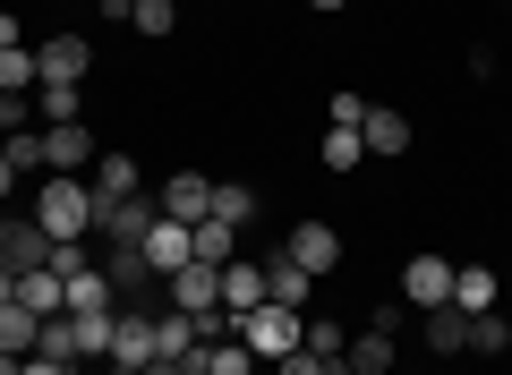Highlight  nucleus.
Here are the masks:
<instances>
[{"instance_id":"44","label":"nucleus","mask_w":512,"mask_h":375,"mask_svg":"<svg viewBox=\"0 0 512 375\" xmlns=\"http://www.w3.org/2000/svg\"><path fill=\"white\" fill-rule=\"evenodd\" d=\"M0 231H9V214H0Z\"/></svg>"},{"instance_id":"17","label":"nucleus","mask_w":512,"mask_h":375,"mask_svg":"<svg viewBox=\"0 0 512 375\" xmlns=\"http://www.w3.org/2000/svg\"><path fill=\"white\" fill-rule=\"evenodd\" d=\"M256 265H265V299L274 307H308V290H316L308 265H291V256H256Z\"/></svg>"},{"instance_id":"23","label":"nucleus","mask_w":512,"mask_h":375,"mask_svg":"<svg viewBox=\"0 0 512 375\" xmlns=\"http://www.w3.org/2000/svg\"><path fill=\"white\" fill-rule=\"evenodd\" d=\"M197 375H265V358L231 333V341H205V350H197Z\"/></svg>"},{"instance_id":"18","label":"nucleus","mask_w":512,"mask_h":375,"mask_svg":"<svg viewBox=\"0 0 512 375\" xmlns=\"http://www.w3.org/2000/svg\"><path fill=\"white\" fill-rule=\"evenodd\" d=\"M222 307H231V316L265 307V265H256V256H231V265H222Z\"/></svg>"},{"instance_id":"15","label":"nucleus","mask_w":512,"mask_h":375,"mask_svg":"<svg viewBox=\"0 0 512 375\" xmlns=\"http://www.w3.org/2000/svg\"><path fill=\"white\" fill-rule=\"evenodd\" d=\"M86 188L94 197H146V171H137V154H94Z\"/></svg>"},{"instance_id":"40","label":"nucleus","mask_w":512,"mask_h":375,"mask_svg":"<svg viewBox=\"0 0 512 375\" xmlns=\"http://www.w3.org/2000/svg\"><path fill=\"white\" fill-rule=\"evenodd\" d=\"M18 43H26V26L9 18V9H0V52H18Z\"/></svg>"},{"instance_id":"11","label":"nucleus","mask_w":512,"mask_h":375,"mask_svg":"<svg viewBox=\"0 0 512 375\" xmlns=\"http://www.w3.org/2000/svg\"><path fill=\"white\" fill-rule=\"evenodd\" d=\"M35 69H43V77H69V86H86L94 43H86V35H52V43H35Z\"/></svg>"},{"instance_id":"4","label":"nucleus","mask_w":512,"mask_h":375,"mask_svg":"<svg viewBox=\"0 0 512 375\" xmlns=\"http://www.w3.org/2000/svg\"><path fill=\"white\" fill-rule=\"evenodd\" d=\"M94 231H103L111 248H137V239L154 231V197H94Z\"/></svg>"},{"instance_id":"32","label":"nucleus","mask_w":512,"mask_h":375,"mask_svg":"<svg viewBox=\"0 0 512 375\" xmlns=\"http://www.w3.org/2000/svg\"><path fill=\"white\" fill-rule=\"evenodd\" d=\"M504 350H512V316H504V307L470 316V358H504Z\"/></svg>"},{"instance_id":"21","label":"nucleus","mask_w":512,"mask_h":375,"mask_svg":"<svg viewBox=\"0 0 512 375\" xmlns=\"http://www.w3.org/2000/svg\"><path fill=\"white\" fill-rule=\"evenodd\" d=\"M239 239H248V231H231V222H214V214H205L197 231H188V265H231V256H239Z\"/></svg>"},{"instance_id":"33","label":"nucleus","mask_w":512,"mask_h":375,"mask_svg":"<svg viewBox=\"0 0 512 375\" xmlns=\"http://www.w3.org/2000/svg\"><path fill=\"white\" fill-rule=\"evenodd\" d=\"M43 69H35V43H18V52H0V94H35Z\"/></svg>"},{"instance_id":"37","label":"nucleus","mask_w":512,"mask_h":375,"mask_svg":"<svg viewBox=\"0 0 512 375\" xmlns=\"http://www.w3.org/2000/svg\"><path fill=\"white\" fill-rule=\"evenodd\" d=\"M274 375H325V367H316L308 350H291V358H274Z\"/></svg>"},{"instance_id":"10","label":"nucleus","mask_w":512,"mask_h":375,"mask_svg":"<svg viewBox=\"0 0 512 375\" xmlns=\"http://www.w3.org/2000/svg\"><path fill=\"white\" fill-rule=\"evenodd\" d=\"M359 145H367L376 162H402V154H410V120H402L393 103H367V120H359Z\"/></svg>"},{"instance_id":"28","label":"nucleus","mask_w":512,"mask_h":375,"mask_svg":"<svg viewBox=\"0 0 512 375\" xmlns=\"http://www.w3.org/2000/svg\"><path fill=\"white\" fill-rule=\"evenodd\" d=\"M128 26H137L146 43H171L180 35V0H128Z\"/></svg>"},{"instance_id":"19","label":"nucleus","mask_w":512,"mask_h":375,"mask_svg":"<svg viewBox=\"0 0 512 375\" xmlns=\"http://www.w3.org/2000/svg\"><path fill=\"white\" fill-rule=\"evenodd\" d=\"M137 248H146V265H154V273L171 282V273L188 265V222H163V214H154V231L137 239Z\"/></svg>"},{"instance_id":"25","label":"nucleus","mask_w":512,"mask_h":375,"mask_svg":"<svg viewBox=\"0 0 512 375\" xmlns=\"http://www.w3.org/2000/svg\"><path fill=\"white\" fill-rule=\"evenodd\" d=\"M197 316H180V307H171V316H154V358H188V367H197Z\"/></svg>"},{"instance_id":"16","label":"nucleus","mask_w":512,"mask_h":375,"mask_svg":"<svg viewBox=\"0 0 512 375\" xmlns=\"http://www.w3.org/2000/svg\"><path fill=\"white\" fill-rule=\"evenodd\" d=\"M111 367H154V316L128 307V316L111 324Z\"/></svg>"},{"instance_id":"43","label":"nucleus","mask_w":512,"mask_h":375,"mask_svg":"<svg viewBox=\"0 0 512 375\" xmlns=\"http://www.w3.org/2000/svg\"><path fill=\"white\" fill-rule=\"evenodd\" d=\"M103 375H146V367H103Z\"/></svg>"},{"instance_id":"22","label":"nucleus","mask_w":512,"mask_h":375,"mask_svg":"<svg viewBox=\"0 0 512 375\" xmlns=\"http://www.w3.org/2000/svg\"><path fill=\"white\" fill-rule=\"evenodd\" d=\"M111 307H120V290H111V273H103V265L69 273V316H111Z\"/></svg>"},{"instance_id":"2","label":"nucleus","mask_w":512,"mask_h":375,"mask_svg":"<svg viewBox=\"0 0 512 375\" xmlns=\"http://www.w3.org/2000/svg\"><path fill=\"white\" fill-rule=\"evenodd\" d=\"M231 324H239V341H248V350L274 367V358L299 350V333H308V307H274V299H265V307H248V316H231Z\"/></svg>"},{"instance_id":"24","label":"nucleus","mask_w":512,"mask_h":375,"mask_svg":"<svg viewBox=\"0 0 512 375\" xmlns=\"http://www.w3.org/2000/svg\"><path fill=\"white\" fill-rule=\"evenodd\" d=\"M35 333H43V316L18 299V290H9V299H0V350H9V358H26V350H35Z\"/></svg>"},{"instance_id":"3","label":"nucleus","mask_w":512,"mask_h":375,"mask_svg":"<svg viewBox=\"0 0 512 375\" xmlns=\"http://www.w3.org/2000/svg\"><path fill=\"white\" fill-rule=\"evenodd\" d=\"M154 214H163V222H188V231H197V222L214 214V179H205V171H171L163 188H154Z\"/></svg>"},{"instance_id":"42","label":"nucleus","mask_w":512,"mask_h":375,"mask_svg":"<svg viewBox=\"0 0 512 375\" xmlns=\"http://www.w3.org/2000/svg\"><path fill=\"white\" fill-rule=\"evenodd\" d=\"M0 375H18V358H9V350H0Z\"/></svg>"},{"instance_id":"26","label":"nucleus","mask_w":512,"mask_h":375,"mask_svg":"<svg viewBox=\"0 0 512 375\" xmlns=\"http://www.w3.org/2000/svg\"><path fill=\"white\" fill-rule=\"evenodd\" d=\"M18 299L35 307V316H69V282H60L52 265H35V273H18Z\"/></svg>"},{"instance_id":"27","label":"nucleus","mask_w":512,"mask_h":375,"mask_svg":"<svg viewBox=\"0 0 512 375\" xmlns=\"http://www.w3.org/2000/svg\"><path fill=\"white\" fill-rule=\"evenodd\" d=\"M299 350H308L316 358V367H342V350H350V333H342V324H333V316H308V333H299Z\"/></svg>"},{"instance_id":"14","label":"nucleus","mask_w":512,"mask_h":375,"mask_svg":"<svg viewBox=\"0 0 512 375\" xmlns=\"http://www.w3.org/2000/svg\"><path fill=\"white\" fill-rule=\"evenodd\" d=\"M393 341H402V333H384V324L350 333V350H342V375H393Z\"/></svg>"},{"instance_id":"41","label":"nucleus","mask_w":512,"mask_h":375,"mask_svg":"<svg viewBox=\"0 0 512 375\" xmlns=\"http://www.w3.org/2000/svg\"><path fill=\"white\" fill-rule=\"evenodd\" d=\"M308 9H316V18H333V9H350V0H308Z\"/></svg>"},{"instance_id":"12","label":"nucleus","mask_w":512,"mask_h":375,"mask_svg":"<svg viewBox=\"0 0 512 375\" xmlns=\"http://www.w3.org/2000/svg\"><path fill=\"white\" fill-rule=\"evenodd\" d=\"M419 341H427V358H461V350H470V316H461V307H427Z\"/></svg>"},{"instance_id":"38","label":"nucleus","mask_w":512,"mask_h":375,"mask_svg":"<svg viewBox=\"0 0 512 375\" xmlns=\"http://www.w3.org/2000/svg\"><path fill=\"white\" fill-rule=\"evenodd\" d=\"M18 375H69V367H60V358H43V350H26V358H18Z\"/></svg>"},{"instance_id":"9","label":"nucleus","mask_w":512,"mask_h":375,"mask_svg":"<svg viewBox=\"0 0 512 375\" xmlns=\"http://www.w3.org/2000/svg\"><path fill=\"white\" fill-rule=\"evenodd\" d=\"M52 248H60V239L43 231L35 214H18L9 231H0V265H9V273H35V265H52Z\"/></svg>"},{"instance_id":"46","label":"nucleus","mask_w":512,"mask_h":375,"mask_svg":"<svg viewBox=\"0 0 512 375\" xmlns=\"http://www.w3.org/2000/svg\"><path fill=\"white\" fill-rule=\"evenodd\" d=\"M333 375H342V367H333Z\"/></svg>"},{"instance_id":"7","label":"nucleus","mask_w":512,"mask_h":375,"mask_svg":"<svg viewBox=\"0 0 512 375\" xmlns=\"http://www.w3.org/2000/svg\"><path fill=\"white\" fill-rule=\"evenodd\" d=\"M402 299L419 307V316L427 307H453V256H410L402 265Z\"/></svg>"},{"instance_id":"34","label":"nucleus","mask_w":512,"mask_h":375,"mask_svg":"<svg viewBox=\"0 0 512 375\" xmlns=\"http://www.w3.org/2000/svg\"><path fill=\"white\" fill-rule=\"evenodd\" d=\"M367 162V145H359V128H325V171L342 179V171H359Z\"/></svg>"},{"instance_id":"30","label":"nucleus","mask_w":512,"mask_h":375,"mask_svg":"<svg viewBox=\"0 0 512 375\" xmlns=\"http://www.w3.org/2000/svg\"><path fill=\"white\" fill-rule=\"evenodd\" d=\"M214 222H231V231L256 222V188H248V179H214Z\"/></svg>"},{"instance_id":"8","label":"nucleus","mask_w":512,"mask_h":375,"mask_svg":"<svg viewBox=\"0 0 512 375\" xmlns=\"http://www.w3.org/2000/svg\"><path fill=\"white\" fill-rule=\"evenodd\" d=\"M43 162L86 179V171H94V128H86V120H43Z\"/></svg>"},{"instance_id":"35","label":"nucleus","mask_w":512,"mask_h":375,"mask_svg":"<svg viewBox=\"0 0 512 375\" xmlns=\"http://www.w3.org/2000/svg\"><path fill=\"white\" fill-rule=\"evenodd\" d=\"M359 120H367V94L333 86V94H325V128H359Z\"/></svg>"},{"instance_id":"36","label":"nucleus","mask_w":512,"mask_h":375,"mask_svg":"<svg viewBox=\"0 0 512 375\" xmlns=\"http://www.w3.org/2000/svg\"><path fill=\"white\" fill-rule=\"evenodd\" d=\"M18 128H43L35 94H0V137H18Z\"/></svg>"},{"instance_id":"1","label":"nucleus","mask_w":512,"mask_h":375,"mask_svg":"<svg viewBox=\"0 0 512 375\" xmlns=\"http://www.w3.org/2000/svg\"><path fill=\"white\" fill-rule=\"evenodd\" d=\"M35 222H43L52 239H86V231H94V188H86L77 171H43V179H35Z\"/></svg>"},{"instance_id":"20","label":"nucleus","mask_w":512,"mask_h":375,"mask_svg":"<svg viewBox=\"0 0 512 375\" xmlns=\"http://www.w3.org/2000/svg\"><path fill=\"white\" fill-rule=\"evenodd\" d=\"M103 273H111V290H120V299H146V290L163 282V273L146 265V248H111V256H103Z\"/></svg>"},{"instance_id":"39","label":"nucleus","mask_w":512,"mask_h":375,"mask_svg":"<svg viewBox=\"0 0 512 375\" xmlns=\"http://www.w3.org/2000/svg\"><path fill=\"white\" fill-rule=\"evenodd\" d=\"M18 179H26V171H18V162H9V154H0V205L18 197Z\"/></svg>"},{"instance_id":"13","label":"nucleus","mask_w":512,"mask_h":375,"mask_svg":"<svg viewBox=\"0 0 512 375\" xmlns=\"http://www.w3.org/2000/svg\"><path fill=\"white\" fill-rule=\"evenodd\" d=\"M495 299H504V273L495 265H453V307L461 316H487Z\"/></svg>"},{"instance_id":"45","label":"nucleus","mask_w":512,"mask_h":375,"mask_svg":"<svg viewBox=\"0 0 512 375\" xmlns=\"http://www.w3.org/2000/svg\"><path fill=\"white\" fill-rule=\"evenodd\" d=\"M410 375H427V367H410Z\"/></svg>"},{"instance_id":"29","label":"nucleus","mask_w":512,"mask_h":375,"mask_svg":"<svg viewBox=\"0 0 512 375\" xmlns=\"http://www.w3.org/2000/svg\"><path fill=\"white\" fill-rule=\"evenodd\" d=\"M35 111H43V120H86V86H69V77H43V86H35Z\"/></svg>"},{"instance_id":"31","label":"nucleus","mask_w":512,"mask_h":375,"mask_svg":"<svg viewBox=\"0 0 512 375\" xmlns=\"http://www.w3.org/2000/svg\"><path fill=\"white\" fill-rule=\"evenodd\" d=\"M35 350H43V358H60V367H77V358H86V341H77V316H43Z\"/></svg>"},{"instance_id":"6","label":"nucleus","mask_w":512,"mask_h":375,"mask_svg":"<svg viewBox=\"0 0 512 375\" xmlns=\"http://www.w3.org/2000/svg\"><path fill=\"white\" fill-rule=\"evenodd\" d=\"M282 256H291V265H308L316 282H325V273L342 265V231H333V222H291V239H282Z\"/></svg>"},{"instance_id":"5","label":"nucleus","mask_w":512,"mask_h":375,"mask_svg":"<svg viewBox=\"0 0 512 375\" xmlns=\"http://www.w3.org/2000/svg\"><path fill=\"white\" fill-rule=\"evenodd\" d=\"M163 290H171L180 316H231V307H222V265H180Z\"/></svg>"}]
</instances>
